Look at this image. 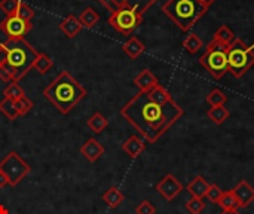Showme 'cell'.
I'll list each match as a JSON object with an SVG mask.
<instances>
[{
	"instance_id": "7c38bea8",
	"label": "cell",
	"mask_w": 254,
	"mask_h": 214,
	"mask_svg": "<svg viewBox=\"0 0 254 214\" xmlns=\"http://www.w3.org/2000/svg\"><path fill=\"white\" fill-rule=\"evenodd\" d=\"M134 85L138 88V92H149L159 85V80L149 69H144L134 77Z\"/></svg>"
},
{
	"instance_id": "e0dca14e",
	"label": "cell",
	"mask_w": 254,
	"mask_h": 214,
	"mask_svg": "<svg viewBox=\"0 0 254 214\" xmlns=\"http://www.w3.org/2000/svg\"><path fill=\"white\" fill-rule=\"evenodd\" d=\"M210 188V183L202 177V176H196L190 180V183L186 186V191L195 197V198H205L207 191Z\"/></svg>"
},
{
	"instance_id": "52a82bcc",
	"label": "cell",
	"mask_w": 254,
	"mask_h": 214,
	"mask_svg": "<svg viewBox=\"0 0 254 214\" xmlns=\"http://www.w3.org/2000/svg\"><path fill=\"white\" fill-rule=\"evenodd\" d=\"M141 22L143 13L131 7H118L109 16V24L124 36H131Z\"/></svg>"
},
{
	"instance_id": "8fae6325",
	"label": "cell",
	"mask_w": 254,
	"mask_h": 214,
	"mask_svg": "<svg viewBox=\"0 0 254 214\" xmlns=\"http://www.w3.org/2000/svg\"><path fill=\"white\" fill-rule=\"evenodd\" d=\"M237 203H238V209H247L254 203V188L247 182V180H241L238 182V185L232 189Z\"/></svg>"
},
{
	"instance_id": "2e32d148",
	"label": "cell",
	"mask_w": 254,
	"mask_h": 214,
	"mask_svg": "<svg viewBox=\"0 0 254 214\" xmlns=\"http://www.w3.org/2000/svg\"><path fill=\"white\" fill-rule=\"evenodd\" d=\"M60 30H61L68 39H73V37H76V36L79 34V31L82 30V24H80V21H79L77 16H74V15H67V16L61 21V24H60Z\"/></svg>"
},
{
	"instance_id": "44dd1931",
	"label": "cell",
	"mask_w": 254,
	"mask_h": 214,
	"mask_svg": "<svg viewBox=\"0 0 254 214\" xmlns=\"http://www.w3.org/2000/svg\"><path fill=\"white\" fill-rule=\"evenodd\" d=\"M79 21H80L82 27H85V28H94L98 24V21H100V15L95 12L94 7H86V9H83V12H80Z\"/></svg>"
},
{
	"instance_id": "ffe728a7",
	"label": "cell",
	"mask_w": 254,
	"mask_h": 214,
	"mask_svg": "<svg viewBox=\"0 0 254 214\" xmlns=\"http://www.w3.org/2000/svg\"><path fill=\"white\" fill-rule=\"evenodd\" d=\"M207 116L216 124V125H223L229 116H231V112L225 107V106H216V107H210L207 110Z\"/></svg>"
},
{
	"instance_id": "9c48e42d",
	"label": "cell",
	"mask_w": 254,
	"mask_h": 214,
	"mask_svg": "<svg viewBox=\"0 0 254 214\" xmlns=\"http://www.w3.org/2000/svg\"><path fill=\"white\" fill-rule=\"evenodd\" d=\"M30 30H31V22L19 18L18 15L6 16L3 21H0V31L6 34L7 40L24 39V36Z\"/></svg>"
},
{
	"instance_id": "ac0fdd59",
	"label": "cell",
	"mask_w": 254,
	"mask_h": 214,
	"mask_svg": "<svg viewBox=\"0 0 254 214\" xmlns=\"http://www.w3.org/2000/svg\"><path fill=\"white\" fill-rule=\"evenodd\" d=\"M122 49H124V52H125L131 60H137V58L144 52L146 46H144V43H143L138 37L131 36V37L124 43Z\"/></svg>"
},
{
	"instance_id": "30bf717a",
	"label": "cell",
	"mask_w": 254,
	"mask_h": 214,
	"mask_svg": "<svg viewBox=\"0 0 254 214\" xmlns=\"http://www.w3.org/2000/svg\"><path fill=\"white\" fill-rule=\"evenodd\" d=\"M183 191H185V186L180 183V180L174 174H167L156 183V192L170 203L174 201Z\"/></svg>"
},
{
	"instance_id": "277c9868",
	"label": "cell",
	"mask_w": 254,
	"mask_h": 214,
	"mask_svg": "<svg viewBox=\"0 0 254 214\" xmlns=\"http://www.w3.org/2000/svg\"><path fill=\"white\" fill-rule=\"evenodd\" d=\"M162 10L180 30L190 31L208 9L199 0H167L162 4Z\"/></svg>"
},
{
	"instance_id": "5b68a950",
	"label": "cell",
	"mask_w": 254,
	"mask_h": 214,
	"mask_svg": "<svg viewBox=\"0 0 254 214\" xmlns=\"http://www.w3.org/2000/svg\"><path fill=\"white\" fill-rule=\"evenodd\" d=\"M228 46L220 42L211 40L205 48L204 54L199 57V64L217 80L229 73L228 64Z\"/></svg>"
},
{
	"instance_id": "f546056e",
	"label": "cell",
	"mask_w": 254,
	"mask_h": 214,
	"mask_svg": "<svg viewBox=\"0 0 254 214\" xmlns=\"http://www.w3.org/2000/svg\"><path fill=\"white\" fill-rule=\"evenodd\" d=\"M0 112H1L9 121H15L16 118H19L18 110H16V107H15V101H12V100H9V98H4V97H3V100L0 101Z\"/></svg>"
},
{
	"instance_id": "836d02e7",
	"label": "cell",
	"mask_w": 254,
	"mask_h": 214,
	"mask_svg": "<svg viewBox=\"0 0 254 214\" xmlns=\"http://www.w3.org/2000/svg\"><path fill=\"white\" fill-rule=\"evenodd\" d=\"M16 15H18L19 18H22V19L31 22V19H33V16H34V10H33L27 3H24L22 0H19V6H18Z\"/></svg>"
},
{
	"instance_id": "f35d334b",
	"label": "cell",
	"mask_w": 254,
	"mask_h": 214,
	"mask_svg": "<svg viewBox=\"0 0 254 214\" xmlns=\"http://www.w3.org/2000/svg\"><path fill=\"white\" fill-rule=\"evenodd\" d=\"M4 60H6V51H4L3 43H0V66L4 63Z\"/></svg>"
},
{
	"instance_id": "8992f818",
	"label": "cell",
	"mask_w": 254,
	"mask_h": 214,
	"mask_svg": "<svg viewBox=\"0 0 254 214\" xmlns=\"http://www.w3.org/2000/svg\"><path fill=\"white\" fill-rule=\"evenodd\" d=\"M228 64L234 77H243L254 66V45H247L237 37L228 46Z\"/></svg>"
},
{
	"instance_id": "d590c367",
	"label": "cell",
	"mask_w": 254,
	"mask_h": 214,
	"mask_svg": "<svg viewBox=\"0 0 254 214\" xmlns=\"http://www.w3.org/2000/svg\"><path fill=\"white\" fill-rule=\"evenodd\" d=\"M135 214H156V209L150 201L144 200L135 207Z\"/></svg>"
},
{
	"instance_id": "4316f807",
	"label": "cell",
	"mask_w": 254,
	"mask_h": 214,
	"mask_svg": "<svg viewBox=\"0 0 254 214\" xmlns=\"http://www.w3.org/2000/svg\"><path fill=\"white\" fill-rule=\"evenodd\" d=\"M205 101L210 107H216V106H225V103L228 101V97L226 94L219 89V88H214L208 92V95L205 97Z\"/></svg>"
},
{
	"instance_id": "603a6c76",
	"label": "cell",
	"mask_w": 254,
	"mask_h": 214,
	"mask_svg": "<svg viewBox=\"0 0 254 214\" xmlns=\"http://www.w3.org/2000/svg\"><path fill=\"white\" fill-rule=\"evenodd\" d=\"M147 95H149V98H150L152 101L159 103V104H165V103H168V101L173 100L171 94H170L161 83H159L158 86H155L152 91H149Z\"/></svg>"
},
{
	"instance_id": "5bb4252c",
	"label": "cell",
	"mask_w": 254,
	"mask_h": 214,
	"mask_svg": "<svg viewBox=\"0 0 254 214\" xmlns=\"http://www.w3.org/2000/svg\"><path fill=\"white\" fill-rule=\"evenodd\" d=\"M122 150L129 156V158H138L144 150H146V143L141 137L138 136H131L124 144H122Z\"/></svg>"
},
{
	"instance_id": "60d3db41",
	"label": "cell",
	"mask_w": 254,
	"mask_h": 214,
	"mask_svg": "<svg viewBox=\"0 0 254 214\" xmlns=\"http://www.w3.org/2000/svg\"><path fill=\"white\" fill-rule=\"evenodd\" d=\"M222 214H240L238 212H223Z\"/></svg>"
},
{
	"instance_id": "cb8c5ba5",
	"label": "cell",
	"mask_w": 254,
	"mask_h": 214,
	"mask_svg": "<svg viewBox=\"0 0 254 214\" xmlns=\"http://www.w3.org/2000/svg\"><path fill=\"white\" fill-rule=\"evenodd\" d=\"M204 46L202 39L196 34V33H189L185 40H183V48L189 52V54H196L201 48Z\"/></svg>"
},
{
	"instance_id": "8d00e7d4",
	"label": "cell",
	"mask_w": 254,
	"mask_h": 214,
	"mask_svg": "<svg viewBox=\"0 0 254 214\" xmlns=\"http://www.w3.org/2000/svg\"><path fill=\"white\" fill-rule=\"evenodd\" d=\"M0 80H3V82H6V83L15 82V80H13V74H12V71L4 66V63L0 66Z\"/></svg>"
},
{
	"instance_id": "83f0119b",
	"label": "cell",
	"mask_w": 254,
	"mask_h": 214,
	"mask_svg": "<svg viewBox=\"0 0 254 214\" xmlns=\"http://www.w3.org/2000/svg\"><path fill=\"white\" fill-rule=\"evenodd\" d=\"M219 206L222 207L223 212H238V203H237V198L232 191L223 192V195L219 201Z\"/></svg>"
},
{
	"instance_id": "4dcf8cb0",
	"label": "cell",
	"mask_w": 254,
	"mask_h": 214,
	"mask_svg": "<svg viewBox=\"0 0 254 214\" xmlns=\"http://www.w3.org/2000/svg\"><path fill=\"white\" fill-rule=\"evenodd\" d=\"M186 210L190 214H201L205 210L204 198H195V197H192V198L186 203Z\"/></svg>"
},
{
	"instance_id": "ba28073f",
	"label": "cell",
	"mask_w": 254,
	"mask_h": 214,
	"mask_svg": "<svg viewBox=\"0 0 254 214\" xmlns=\"http://www.w3.org/2000/svg\"><path fill=\"white\" fill-rule=\"evenodd\" d=\"M0 171L6 176L9 186L15 188L30 174L31 167L16 152H9L0 161Z\"/></svg>"
},
{
	"instance_id": "6da1fadb",
	"label": "cell",
	"mask_w": 254,
	"mask_h": 214,
	"mask_svg": "<svg viewBox=\"0 0 254 214\" xmlns=\"http://www.w3.org/2000/svg\"><path fill=\"white\" fill-rule=\"evenodd\" d=\"M121 115L153 144L185 115V110L174 100L159 104L152 101L147 92H138L121 109Z\"/></svg>"
},
{
	"instance_id": "74e56055",
	"label": "cell",
	"mask_w": 254,
	"mask_h": 214,
	"mask_svg": "<svg viewBox=\"0 0 254 214\" xmlns=\"http://www.w3.org/2000/svg\"><path fill=\"white\" fill-rule=\"evenodd\" d=\"M6 186H9V182H7V179H6V176L0 171V189H3V188H6Z\"/></svg>"
},
{
	"instance_id": "e575fe53",
	"label": "cell",
	"mask_w": 254,
	"mask_h": 214,
	"mask_svg": "<svg viewBox=\"0 0 254 214\" xmlns=\"http://www.w3.org/2000/svg\"><path fill=\"white\" fill-rule=\"evenodd\" d=\"M222 195H223V191H222L217 185H210V188H208V191H207L205 198H207L210 203L219 204V201H220Z\"/></svg>"
},
{
	"instance_id": "d6a6232c",
	"label": "cell",
	"mask_w": 254,
	"mask_h": 214,
	"mask_svg": "<svg viewBox=\"0 0 254 214\" xmlns=\"http://www.w3.org/2000/svg\"><path fill=\"white\" fill-rule=\"evenodd\" d=\"M19 6V0H0V10L4 12L6 16L16 15Z\"/></svg>"
},
{
	"instance_id": "d6986e66",
	"label": "cell",
	"mask_w": 254,
	"mask_h": 214,
	"mask_svg": "<svg viewBox=\"0 0 254 214\" xmlns=\"http://www.w3.org/2000/svg\"><path fill=\"white\" fill-rule=\"evenodd\" d=\"M103 203L107 206V207H110V209H118L122 203H124V200H125V195L121 192V189L119 188H116V186H110L104 194H103Z\"/></svg>"
},
{
	"instance_id": "7a4b0ae2",
	"label": "cell",
	"mask_w": 254,
	"mask_h": 214,
	"mask_svg": "<svg viewBox=\"0 0 254 214\" xmlns=\"http://www.w3.org/2000/svg\"><path fill=\"white\" fill-rule=\"evenodd\" d=\"M43 95L48 101H51L55 109L67 115L70 113L76 104L86 97V89L67 71H61L45 89Z\"/></svg>"
},
{
	"instance_id": "9a60e30c",
	"label": "cell",
	"mask_w": 254,
	"mask_h": 214,
	"mask_svg": "<svg viewBox=\"0 0 254 214\" xmlns=\"http://www.w3.org/2000/svg\"><path fill=\"white\" fill-rule=\"evenodd\" d=\"M116 10L118 7H131L138 10L140 13H144L152 4H155L158 0H109Z\"/></svg>"
},
{
	"instance_id": "3957f363",
	"label": "cell",
	"mask_w": 254,
	"mask_h": 214,
	"mask_svg": "<svg viewBox=\"0 0 254 214\" xmlns=\"http://www.w3.org/2000/svg\"><path fill=\"white\" fill-rule=\"evenodd\" d=\"M3 46L6 51L4 66L12 71L13 80L18 82L33 69L39 52H36L25 39L6 40L3 42Z\"/></svg>"
},
{
	"instance_id": "7402d4cb",
	"label": "cell",
	"mask_w": 254,
	"mask_h": 214,
	"mask_svg": "<svg viewBox=\"0 0 254 214\" xmlns=\"http://www.w3.org/2000/svg\"><path fill=\"white\" fill-rule=\"evenodd\" d=\"M107 125H109V121H107V119L104 118V115L100 113V112L94 113V115L88 119V127H89V130L94 131L95 134L103 133V131L107 128Z\"/></svg>"
},
{
	"instance_id": "484cf974",
	"label": "cell",
	"mask_w": 254,
	"mask_h": 214,
	"mask_svg": "<svg viewBox=\"0 0 254 214\" xmlns=\"http://www.w3.org/2000/svg\"><path fill=\"white\" fill-rule=\"evenodd\" d=\"M52 67H54V61L46 54H39L34 61V66H33V69H36V71L39 74H46Z\"/></svg>"
},
{
	"instance_id": "1f68e13d",
	"label": "cell",
	"mask_w": 254,
	"mask_h": 214,
	"mask_svg": "<svg viewBox=\"0 0 254 214\" xmlns=\"http://www.w3.org/2000/svg\"><path fill=\"white\" fill-rule=\"evenodd\" d=\"M15 107H16L19 116H25L33 109V101L27 95H24V97H21L19 100L15 101Z\"/></svg>"
},
{
	"instance_id": "ab89813d",
	"label": "cell",
	"mask_w": 254,
	"mask_h": 214,
	"mask_svg": "<svg viewBox=\"0 0 254 214\" xmlns=\"http://www.w3.org/2000/svg\"><path fill=\"white\" fill-rule=\"evenodd\" d=\"M216 1H217V0H199V3H201L202 6H205L207 9H208L210 6H213V4H214Z\"/></svg>"
},
{
	"instance_id": "4fadbf2b",
	"label": "cell",
	"mask_w": 254,
	"mask_h": 214,
	"mask_svg": "<svg viewBox=\"0 0 254 214\" xmlns=\"http://www.w3.org/2000/svg\"><path fill=\"white\" fill-rule=\"evenodd\" d=\"M80 153L89 161V162H97L103 155H104V147L103 144L95 140V139H88L82 147H80Z\"/></svg>"
},
{
	"instance_id": "f1b7e54d",
	"label": "cell",
	"mask_w": 254,
	"mask_h": 214,
	"mask_svg": "<svg viewBox=\"0 0 254 214\" xmlns=\"http://www.w3.org/2000/svg\"><path fill=\"white\" fill-rule=\"evenodd\" d=\"M3 95H4V98H9V100H12V101H16V100H19L21 97H24L25 92H24V89L21 88V85H19L18 82H10V83H7V86L3 89Z\"/></svg>"
},
{
	"instance_id": "d4e9b609",
	"label": "cell",
	"mask_w": 254,
	"mask_h": 214,
	"mask_svg": "<svg viewBox=\"0 0 254 214\" xmlns=\"http://www.w3.org/2000/svg\"><path fill=\"white\" fill-rule=\"evenodd\" d=\"M235 39H237V37H235V33H234L228 25L219 27L217 31H216L214 36H213V40L220 42V43H223V45H231Z\"/></svg>"
}]
</instances>
